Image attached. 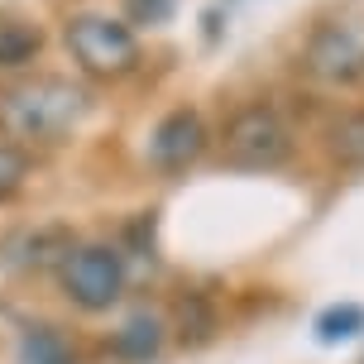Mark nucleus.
Here are the masks:
<instances>
[{
    "label": "nucleus",
    "instance_id": "nucleus-12",
    "mask_svg": "<svg viewBox=\"0 0 364 364\" xmlns=\"http://www.w3.org/2000/svg\"><path fill=\"white\" fill-rule=\"evenodd\" d=\"M29 182V154L19 144H0V201H10Z\"/></svg>",
    "mask_w": 364,
    "mask_h": 364
},
{
    "label": "nucleus",
    "instance_id": "nucleus-13",
    "mask_svg": "<svg viewBox=\"0 0 364 364\" xmlns=\"http://www.w3.org/2000/svg\"><path fill=\"white\" fill-rule=\"evenodd\" d=\"M129 10H134L139 19H149V24H159V19H168L173 0H129Z\"/></svg>",
    "mask_w": 364,
    "mask_h": 364
},
{
    "label": "nucleus",
    "instance_id": "nucleus-3",
    "mask_svg": "<svg viewBox=\"0 0 364 364\" xmlns=\"http://www.w3.org/2000/svg\"><path fill=\"white\" fill-rule=\"evenodd\" d=\"M68 48L91 77H125L139 63V38L129 24L110 15H77L68 19Z\"/></svg>",
    "mask_w": 364,
    "mask_h": 364
},
{
    "label": "nucleus",
    "instance_id": "nucleus-2",
    "mask_svg": "<svg viewBox=\"0 0 364 364\" xmlns=\"http://www.w3.org/2000/svg\"><path fill=\"white\" fill-rule=\"evenodd\" d=\"M220 154L230 168H245V173H269V168H283L292 159V129L283 125V115L264 101L255 106H240L230 120H225V134H220Z\"/></svg>",
    "mask_w": 364,
    "mask_h": 364
},
{
    "label": "nucleus",
    "instance_id": "nucleus-6",
    "mask_svg": "<svg viewBox=\"0 0 364 364\" xmlns=\"http://www.w3.org/2000/svg\"><path fill=\"white\" fill-rule=\"evenodd\" d=\"M201 149H206V125H201L197 110H168L164 120L149 134V159L164 168V173H182L187 164H197Z\"/></svg>",
    "mask_w": 364,
    "mask_h": 364
},
{
    "label": "nucleus",
    "instance_id": "nucleus-5",
    "mask_svg": "<svg viewBox=\"0 0 364 364\" xmlns=\"http://www.w3.org/2000/svg\"><path fill=\"white\" fill-rule=\"evenodd\" d=\"M307 68L326 82H355L364 77V38L355 24H321L307 43Z\"/></svg>",
    "mask_w": 364,
    "mask_h": 364
},
{
    "label": "nucleus",
    "instance_id": "nucleus-4",
    "mask_svg": "<svg viewBox=\"0 0 364 364\" xmlns=\"http://www.w3.org/2000/svg\"><path fill=\"white\" fill-rule=\"evenodd\" d=\"M58 278H63V292L82 311H106L125 292V259L110 245H77V250L63 255Z\"/></svg>",
    "mask_w": 364,
    "mask_h": 364
},
{
    "label": "nucleus",
    "instance_id": "nucleus-7",
    "mask_svg": "<svg viewBox=\"0 0 364 364\" xmlns=\"http://www.w3.org/2000/svg\"><path fill=\"white\" fill-rule=\"evenodd\" d=\"M326 154L341 168H364V106L341 110L326 125Z\"/></svg>",
    "mask_w": 364,
    "mask_h": 364
},
{
    "label": "nucleus",
    "instance_id": "nucleus-9",
    "mask_svg": "<svg viewBox=\"0 0 364 364\" xmlns=\"http://www.w3.org/2000/svg\"><path fill=\"white\" fill-rule=\"evenodd\" d=\"M43 48V34L24 19H0V68H24Z\"/></svg>",
    "mask_w": 364,
    "mask_h": 364
},
{
    "label": "nucleus",
    "instance_id": "nucleus-11",
    "mask_svg": "<svg viewBox=\"0 0 364 364\" xmlns=\"http://www.w3.org/2000/svg\"><path fill=\"white\" fill-rule=\"evenodd\" d=\"M364 331V307L360 302H341V307H326L321 316H316V336L326 341V346H336V341H355Z\"/></svg>",
    "mask_w": 364,
    "mask_h": 364
},
{
    "label": "nucleus",
    "instance_id": "nucleus-8",
    "mask_svg": "<svg viewBox=\"0 0 364 364\" xmlns=\"http://www.w3.org/2000/svg\"><path fill=\"white\" fill-rule=\"evenodd\" d=\"M110 350H115L120 360H129V364H144V360H154V355L164 350V326H159L154 316H129L125 326L110 336Z\"/></svg>",
    "mask_w": 364,
    "mask_h": 364
},
{
    "label": "nucleus",
    "instance_id": "nucleus-10",
    "mask_svg": "<svg viewBox=\"0 0 364 364\" xmlns=\"http://www.w3.org/2000/svg\"><path fill=\"white\" fill-rule=\"evenodd\" d=\"M19 355H24V364H77L68 341L53 326H29L24 341H19Z\"/></svg>",
    "mask_w": 364,
    "mask_h": 364
},
{
    "label": "nucleus",
    "instance_id": "nucleus-1",
    "mask_svg": "<svg viewBox=\"0 0 364 364\" xmlns=\"http://www.w3.org/2000/svg\"><path fill=\"white\" fill-rule=\"evenodd\" d=\"M87 110L91 96L73 77H19V82L0 87V129L10 139L58 144L82 125Z\"/></svg>",
    "mask_w": 364,
    "mask_h": 364
}]
</instances>
